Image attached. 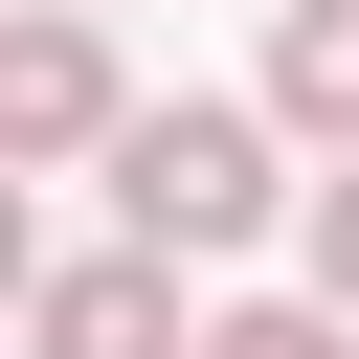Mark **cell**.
I'll use <instances>...</instances> for the list:
<instances>
[{
	"instance_id": "5",
	"label": "cell",
	"mask_w": 359,
	"mask_h": 359,
	"mask_svg": "<svg viewBox=\"0 0 359 359\" xmlns=\"http://www.w3.org/2000/svg\"><path fill=\"white\" fill-rule=\"evenodd\" d=\"M202 359H359L337 292H269V314H202Z\"/></svg>"
},
{
	"instance_id": "4",
	"label": "cell",
	"mask_w": 359,
	"mask_h": 359,
	"mask_svg": "<svg viewBox=\"0 0 359 359\" xmlns=\"http://www.w3.org/2000/svg\"><path fill=\"white\" fill-rule=\"evenodd\" d=\"M269 112L314 157H359V0H269Z\"/></svg>"
},
{
	"instance_id": "3",
	"label": "cell",
	"mask_w": 359,
	"mask_h": 359,
	"mask_svg": "<svg viewBox=\"0 0 359 359\" xmlns=\"http://www.w3.org/2000/svg\"><path fill=\"white\" fill-rule=\"evenodd\" d=\"M22 359H202V337H180V247H67V269H22Z\"/></svg>"
},
{
	"instance_id": "2",
	"label": "cell",
	"mask_w": 359,
	"mask_h": 359,
	"mask_svg": "<svg viewBox=\"0 0 359 359\" xmlns=\"http://www.w3.org/2000/svg\"><path fill=\"white\" fill-rule=\"evenodd\" d=\"M112 135H135L112 22H90V0H22V45H0V157H112Z\"/></svg>"
},
{
	"instance_id": "1",
	"label": "cell",
	"mask_w": 359,
	"mask_h": 359,
	"mask_svg": "<svg viewBox=\"0 0 359 359\" xmlns=\"http://www.w3.org/2000/svg\"><path fill=\"white\" fill-rule=\"evenodd\" d=\"M269 135H292V112L157 90V112L112 135V202H135V247H180V269H202V247H247V224H269Z\"/></svg>"
},
{
	"instance_id": "6",
	"label": "cell",
	"mask_w": 359,
	"mask_h": 359,
	"mask_svg": "<svg viewBox=\"0 0 359 359\" xmlns=\"http://www.w3.org/2000/svg\"><path fill=\"white\" fill-rule=\"evenodd\" d=\"M314 292H337V314H359V157H337V180H314Z\"/></svg>"
}]
</instances>
